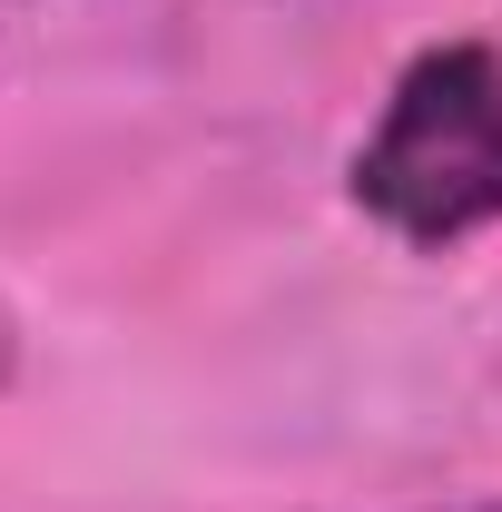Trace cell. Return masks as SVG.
I'll use <instances>...</instances> for the list:
<instances>
[{"label": "cell", "mask_w": 502, "mask_h": 512, "mask_svg": "<svg viewBox=\"0 0 502 512\" xmlns=\"http://www.w3.org/2000/svg\"><path fill=\"white\" fill-rule=\"evenodd\" d=\"M0 10H10V0H0Z\"/></svg>", "instance_id": "277c9868"}, {"label": "cell", "mask_w": 502, "mask_h": 512, "mask_svg": "<svg viewBox=\"0 0 502 512\" xmlns=\"http://www.w3.org/2000/svg\"><path fill=\"white\" fill-rule=\"evenodd\" d=\"M10 355H20V335H10V316H0V384H10Z\"/></svg>", "instance_id": "7a4b0ae2"}, {"label": "cell", "mask_w": 502, "mask_h": 512, "mask_svg": "<svg viewBox=\"0 0 502 512\" xmlns=\"http://www.w3.org/2000/svg\"><path fill=\"white\" fill-rule=\"evenodd\" d=\"M463 512H502V503H463Z\"/></svg>", "instance_id": "3957f363"}, {"label": "cell", "mask_w": 502, "mask_h": 512, "mask_svg": "<svg viewBox=\"0 0 502 512\" xmlns=\"http://www.w3.org/2000/svg\"><path fill=\"white\" fill-rule=\"evenodd\" d=\"M355 207L404 247H463L502 217V50L493 40H434L394 79L384 119L365 128Z\"/></svg>", "instance_id": "6da1fadb"}]
</instances>
